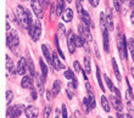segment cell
Returning <instances> with one entry per match:
<instances>
[{
    "label": "cell",
    "mask_w": 134,
    "mask_h": 118,
    "mask_svg": "<svg viewBox=\"0 0 134 118\" xmlns=\"http://www.w3.org/2000/svg\"><path fill=\"white\" fill-rule=\"evenodd\" d=\"M78 31H79V34H81L82 38H84L87 42L92 43L93 42V37H92V33L89 31V27H87L84 23H81L78 24Z\"/></svg>",
    "instance_id": "52a82bcc"
},
{
    "label": "cell",
    "mask_w": 134,
    "mask_h": 118,
    "mask_svg": "<svg viewBox=\"0 0 134 118\" xmlns=\"http://www.w3.org/2000/svg\"><path fill=\"white\" fill-rule=\"evenodd\" d=\"M104 79H105V82H106V84H107V87L111 89V91H113V89H115V87H113V84H112V82H111V79H110L109 77L106 76H104Z\"/></svg>",
    "instance_id": "d6a6232c"
},
{
    "label": "cell",
    "mask_w": 134,
    "mask_h": 118,
    "mask_svg": "<svg viewBox=\"0 0 134 118\" xmlns=\"http://www.w3.org/2000/svg\"><path fill=\"white\" fill-rule=\"evenodd\" d=\"M73 67H74V71H76V72H81L82 71V67H81V65H79L78 61H74L73 62Z\"/></svg>",
    "instance_id": "8d00e7d4"
},
{
    "label": "cell",
    "mask_w": 134,
    "mask_h": 118,
    "mask_svg": "<svg viewBox=\"0 0 134 118\" xmlns=\"http://www.w3.org/2000/svg\"><path fill=\"white\" fill-rule=\"evenodd\" d=\"M109 118H112V117H111V116H110V117H109Z\"/></svg>",
    "instance_id": "681fc988"
},
{
    "label": "cell",
    "mask_w": 134,
    "mask_h": 118,
    "mask_svg": "<svg viewBox=\"0 0 134 118\" xmlns=\"http://www.w3.org/2000/svg\"><path fill=\"white\" fill-rule=\"evenodd\" d=\"M74 44H76V46H84L85 45V39L82 38L81 35H76L74 34Z\"/></svg>",
    "instance_id": "603a6c76"
},
{
    "label": "cell",
    "mask_w": 134,
    "mask_h": 118,
    "mask_svg": "<svg viewBox=\"0 0 134 118\" xmlns=\"http://www.w3.org/2000/svg\"><path fill=\"white\" fill-rule=\"evenodd\" d=\"M112 67H113V72H115V74H116V78L118 82H121V73H120V70H118V66H117V62H116V60L112 59Z\"/></svg>",
    "instance_id": "d4e9b609"
},
{
    "label": "cell",
    "mask_w": 134,
    "mask_h": 118,
    "mask_svg": "<svg viewBox=\"0 0 134 118\" xmlns=\"http://www.w3.org/2000/svg\"><path fill=\"white\" fill-rule=\"evenodd\" d=\"M59 29H60V32H62V33H65V27H64V24H59Z\"/></svg>",
    "instance_id": "7bdbcfd3"
},
{
    "label": "cell",
    "mask_w": 134,
    "mask_h": 118,
    "mask_svg": "<svg viewBox=\"0 0 134 118\" xmlns=\"http://www.w3.org/2000/svg\"><path fill=\"white\" fill-rule=\"evenodd\" d=\"M111 102H112V106L116 108L117 112H122V104H121L120 97H117L116 95H111Z\"/></svg>",
    "instance_id": "9a60e30c"
},
{
    "label": "cell",
    "mask_w": 134,
    "mask_h": 118,
    "mask_svg": "<svg viewBox=\"0 0 134 118\" xmlns=\"http://www.w3.org/2000/svg\"><path fill=\"white\" fill-rule=\"evenodd\" d=\"M39 65H40V70H42V77H43V80L45 82L46 79V76H48V67H46L45 62H44V60L43 57L39 60Z\"/></svg>",
    "instance_id": "ffe728a7"
},
{
    "label": "cell",
    "mask_w": 134,
    "mask_h": 118,
    "mask_svg": "<svg viewBox=\"0 0 134 118\" xmlns=\"http://www.w3.org/2000/svg\"><path fill=\"white\" fill-rule=\"evenodd\" d=\"M27 71H28V62L26 61V59L21 57L20 61H18V63H17V74L23 77Z\"/></svg>",
    "instance_id": "9c48e42d"
},
{
    "label": "cell",
    "mask_w": 134,
    "mask_h": 118,
    "mask_svg": "<svg viewBox=\"0 0 134 118\" xmlns=\"http://www.w3.org/2000/svg\"><path fill=\"white\" fill-rule=\"evenodd\" d=\"M72 18H73V11H72V9H66L65 12L62 14V20L65 22H71Z\"/></svg>",
    "instance_id": "d6986e66"
},
{
    "label": "cell",
    "mask_w": 134,
    "mask_h": 118,
    "mask_svg": "<svg viewBox=\"0 0 134 118\" xmlns=\"http://www.w3.org/2000/svg\"><path fill=\"white\" fill-rule=\"evenodd\" d=\"M74 34L72 33V32H70L68 33V37H67V45H68V50H70L71 54H73L74 51H76V44H74Z\"/></svg>",
    "instance_id": "8fae6325"
},
{
    "label": "cell",
    "mask_w": 134,
    "mask_h": 118,
    "mask_svg": "<svg viewBox=\"0 0 134 118\" xmlns=\"http://www.w3.org/2000/svg\"><path fill=\"white\" fill-rule=\"evenodd\" d=\"M78 1H83V0H78Z\"/></svg>",
    "instance_id": "c3c4849f"
},
{
    "label": "cell",
    "mask_w": 134,
    "mask_h": 118,
    "mask_svg": "<svg viewBox=\"0 0 134 118\" xmlns=\"http://www.w3.org/2000/svg\"><path fill=\"white\" fill-rule=\"evenodd\" d=\"M31 37H32L33 42H38L40 35H42V23L40 21H35L34 22V27H33V32L31 33Z\"/></svg>",
    "instance_id": "ba28073f"
},
{
    "label": "cell",
    "mask_w": 134,
    "mask_h": 118,
    "mask_svg": "<svg viewBox=\"0 0 134 118\" xmlns=\"http://www.w3.org/2000/svg\"><path fill=\"white\" fill-rule=\"evenodd\" d=\"M61 88H62V83H61L60 79H56L55 82H54L53 84V94L54 95H57L59 93H60Z\"/></svg>",
    "instance_id": "44dd1931"
},
{
    "label": "cell",
    "mask_w": 134,
    "mask_h": 118,
    "mask_svg": "<svg viewBox=\"0 0 134 118\" xmlns=\"http://www.w3.org/2000/svg\"><path fill=\"white\" fill-rule=\"evenodd\" d=\"M18 43H20V38H18V34L17 32L14 31V29H11L9 33H7V37H6V44L7 46L14 51L15 48L18 45Z\"/></svg>",
    "instance_id": "3957f363"
},
{
    "label": "cell",
    "mask_w": 134,
    "mask_h": 118,
    "mask_svg": "<svg viewBox=\"0 0 134 118\" xmlns=\"http://www.w3.org/2000/svg\"><path fill=\"white\" fill-rule=\"evenodd\" d=\"M106 26H107V29H109V31H112L113 29V17H112V15H107V17H106Z\"/></svg>",
    "instance_id": "4316f807"
},
{
    "label": "cell",
    "mask_w": 134,
    "mask_h": 118,
    "mask_svg": "<svg viewBox=\"0 0 134 118\" xmlns=\"http://www.w3.org/2000/svg\"><path fill=\"white\" fill-rule=\"evenodd\" d=\"M28 71H29V73H31V78H33V77L35 76V70H34V65H33L31 61L28 62Z\"/></svg>",
    "instance_id": "4dcf8cb0"
},
{
    "label": "cell",
    "mask_w": 134,
    "mask_h": 118,
    "mask_svg": "<svg viewBox=\"0 0 134 118\" xmlns=\"http://www.w3.org/2000/svg\"><path fill=\"white\" fill-rule=\"evenodd\" d=\"M109 29L107 27L102 28V39H104V49H105L106 52L110 51V46H109Z\"/></svg>",
    "instance_id": "2e32d148"
},
{
    "label": "cell",
    "mask_w": 134,
    "mask_h": 118,
    "mask_svg": "<svg viewBox=\"0 0 134 118\" xmlns=\"http://www.w3.org/2000/svg\"><path fill=\"white\" fill-rule=\"evenodd\" d=\"M88 1L90 3V5H92L93 7H96L99 5V0H88Z\"/></svg>",
    "instance_id": "ab89813d"
},
{
    "label": "cell",
    "mask_w": 134,
    "mask_h": 118,
    "mask_svg": "<svg viewBox=\"0 0 134 118\" xmlns=\"http://www.w3.org/2000/svg\"><path fill=\"white\" fill-rule=\"evenodd\" d=\"M25 113L27 118H37L39 115V110L35 106H28L25 108Z\"/></svg>",
    "instance_id": "30bf717a"
},
{
    "label": "cell",
    "mask_w": 134,
    "mask_h": 118,
    "mask_svg": "<svg viewBox=\"0 0 134 118\" xmlns=\"http://www.w3.org/2000/svg\"><path fill=\"white\" fill-rule=\"evenodd\" d=\"M121 1L120 0H113V6L116 9V11H121Z\"/></svg>",
    "instance_id": "d590c367"
},
{
    "label": "cell",
    "mask_w": 134,
    "mask_h": 118,
    "mask_svg": "<svg viewBox=\"0 0 134 118\" xmlns=\"http://www.w3.org/2000/svg\"><path fill=\"white\" fill-rule=\"evenodd\" d=\"M16 20L18 21L20 26L25 29H28L29 28V18H28V14H27V10L22 5H18L17 9H16Z\"/></svg>",
    "instance_id": "6da1fadb"
},
{
    "label": "cell",
    "mask_w": 134,
    "mask_h": 118,
    "mask_svg": "<svg viewBox=\"0 0 134 118\" xmlns=\"http://www.w3.org/2000/svg\"><path fill=\"white\" fill-rule=\"evenodd\" d=\"M56 118H59V117H56Z\"/></svg>",
    "instance_id": "f907efd6"
},
{
    "label": "cell",
    "mask_w": 134,
    "mask_h": 118,
    "mask_svg": "<svg viewBox=\"0 0 134 118\" xmlns=\"http://www.w3.org/2000/svg\"><path fill=\"white\" fill-rule=\"evenodd\" d=\"M120 1H121V3H124V1H126V0H120Z\"/></svg>",
    "instance_id": "7dc6e473"
},
{
    "label": "cell",
    "mask_w": 134,
    "mask_h": 118,
    "mask_svg": "<svg viewBox=\"0 0 134 118\" xmlns=\"http://www.w3.org/2000/svg\"><path fill=\"white\" fill-rule=\"evenodd\" d=\"M21 85L23 89H33V79L31 77H27V76H23L22 77V80H21Z\"/></svg>",
    "instance_id": "7c38bea8"
},
{
    "label": "cell",
    "mask_w": 134,
    "mask_h": 118,
    "mask_svg": "<svg viewBox=\"0 0 134 118\" xmlns=\"http://www.w3.org/2000/svg\"><path fill=\"white\" fill-rule=\"evenodd\" d=\"M127 45H128V50H129V52H131V55H132V59H133V62H134V40L133 39L128 40Z\"/></svg>",
    "instance_id": "83f0119b"
},
{
    "label": "cell",
    "mask_w": 134,
    "mask_h": 118,
    "mask_svg": "<svg viewBox=\"0 0 134 118\" xmlns=\"http://www.w3.org/2000/svg\"><path fill=\"white\" fill-rule=\"evenodd\" d=\"M65 6H66V0H57L56 4V15L57 16H62V14L65 12Z\"/></svg>",
    "instance_id": "e0dca14e"
},
{
    "label": "cell",
    "mask_w": 134,
    "mask_h": 118,
    "mask_svg": "<svg viewBox=\"0 0 134 118\" xmlns=\"http://www.w3.org/2000/svg\"><path fill=\"white\" fill-rule=\"evenodd\" d=\"M131 6L134 7V0H131Z\"/></svg>",
    "instance_id": "f6af8a7d"
},
{
    "label": "cell",
    "mask_w": 134,
    "mask_h": 118,
    "mask_svg": "<svg viewBox=\"0 0 134 118\" xmlns=\"http://www.w3.org/2000/svg\"><path fill=\"white\" fill-rule=\"evenodd\" d=\"M62 118H67V108H66V105H62Z\"/></svg>",
    "instance_id": "f35d334b"
},
{
    "label": "cell",
    "mask_w": 134,
    "mask_h": 118,
    "mask_svg": "<svg viewBox=\"0 0 134 118\" xmlns=\"http://www.w3.org/2000/svg\"><path fill=\"white\" fill-rule=\"evenodd\" d=\"M31 96H32V100H37L38 94H37V91H35L34 88H33V89H31Z\"/></svg>",
    "instance_id": "74e56055"
},
{
    "label": "cell",
    "mask_w": 134,
    "mask_h": 118,
    "mask_svg": "<svg viewBox=\"0 0 134 118\" xmlns=\"http://www.w3.org/2000/svg\"><path fill=\"white\" fill-rule=\"evenodd\" d=\"M66 3H72V0H66Z\"/></svg>",
    "instance_id": "bcb514c9"
},
{
    "label": "cell",
    "mask_w": 134,
    "mask_h": 118,
    "mask_svg": "<svg viewBox=\"0 0 134 118\" xmlns=\"http://www.w3.org/2000/svg\"><path fill=\"white\" fill-rule=\"evenodd\" d=\"M53 63H54V67H55L57 71H60L64 68V65H62V62L60 61V59H59V56H57L56 52H53Z\"/></svg>",
    "instance_id": "ac0fdd59"
},
{
    "label": "cell",
    "mask_w": 134,
    "mask_h": 118,
    "mask_svg": "<svg viewBox=\"0 0 134 118\" xmlns=\"http://www.w3.org/2000/svg\"><path fill=\"white\" fill-rule=\"evenodd\" d=\"M117 118H132V117H131V116L122 115V112H117Z\"/></svg>",
    "instance_id": "b9f144b4"
},
{
    "label": "cell",
    "mask_w": 134,
    "mask_h": 118,
    "mask_svg": "<svg viewBox=\"0 0 134 118\" xmlns=\"http://www.w3.org/2000/svg\"><path fill=\"white\" fill-rule=\"evenodd\" d=\"M51 111H53L51 106H46L45 110H44V118H49V116H50V113H51Z\"/></svg>",
    "instance_id": "836d02e7"
},
{
    "label": "cell",
    "mask_w": 134,
    "mask_h": 118,
    "mask_svg": "<svg viewBox=\"0 0 134 118\" xmlns=\"http://www.w3.org/2000/svg\"><path fill=\"white\" fill-rule=\"evenodd\" d=\"M23 106L21 105H15V106H9L6 110V118H18L23 111Z\"/></svg>",
    "instance_id": "277c9868"
},
{
    "label": "cell",
    "mask_w": 134,
    "mask_h": 118,
    "mask_svg": "<svg viewBox=\"0 0 134 118\" xmlns=\"http://www.w3.org/2000/svg\"><path fill=\"white\" fill-rule=\"evenodd\" d=\"M76 7H77V10H78V15H79V17H81L82 22L87 26V27H92L94 28V23H93V21L90 20V17H89V15L88 12L83 9V6L81 5V1H77L76 3Z\"/></svg>",
    "instance_id": "7a4b0ae2"
},
{
    "label": "cell",
    "mask_w": 134,
    "mask_h": 118,
    "mask_svg": "<svg viewBox=\"0 0 134 118\" xmlns=\"http://www.w3.org/2000/svg\"><path fill=\"white\" fill-rule=\"evenodd\" d=\"M51 94H53V90H46V99L48 100H53V97H51Z\"/></svg>",
    "instance_id": "60d3db41"
},
{
    "label": "cell",
    "mask_w": 134,
    "mask_h": 118,
    "mask_svg": "<svg viewBox=\"0 0 134 118\" xmlns=\"http://www.w3.org/2000/svg\"><path fill=\"white\" fill-rule=\"evenodd\" d=\"M6 70H7V72L10 73V74H15V73H17V67H15L14 61L11 60L10 56H7V55H6Z\"/></svg>",
    "instance_id": "4fadbf2b"
},
{
    "label": "cell",
    "mask_w": 134,
    "mask_h": 118,
    "mask_svg": "<svg viewBox=\"0 0 134 118\" xmlns=\"http://www.w3.org/2000/svg\"><path fill=\"white\" fill-rule=\"evenodd\" d=\"M42 50H43V55H44V59L49 62V65L51 67H54V63H53V57H51V55H50V50L49 48L46 45H42Z\"/></svg>",
    "instance_id": "5bb4252c"
},
{
    "label": "cell",
    "mask_w": 134,
    "mask_h": 118,
    "mask_svg": "<svg viewBox=\"0 0 134 118\" xmlns=\"http://www.w3.org/2000/svg\"><path fill=\"white\" fill-rule=\"evenodd\" d=\"M100 102H101V106L102 108H104V111L105 112H110V104H109V100H107V97L106 96H101V99H100Z\"/></svg>",
    "instance_id": "7402d4cb"
},
{
    "label": "cell",
    "mask_w": 134,
    "mask_h": 118,
    "mask_svg": "<svg viewBox=\"0 0 134 118\" xmlns=\"http://www.w3.org/2000/svg\"><path fill=\"white\" fill-rule=\"evenodd\" d=\"M12 99H14V93L11 90H7L6 91V104H11V101H12Z\"/></svg>",
    "instance_id": "1f68e13d"
},
{
    "label": "cell",
    "mask_w": 134,
    "mask_h": 118,
    "mask_svg": "<svg viewBox=\"0 0 134 118\" xmlns=\"http://www.w3.org/2000/svg\"><path fill=\"white\" fill-rule=\"evenodd\" d=\"M82 108H83V112H84V113H89V111H90V105H89L88 97H84V99L82 100Z\"/></svg>",
    "instance_id": "cb8c5ba5"
},
{
    "label": "cell",
    "mask_w": 134,
    "mask_h": 118,
    "mask_svg": "<svg viewBox=\"0 0 134 118\" xmlns=\"http://www.w3.org/2000/svg\"><path fill=\"white\" fill-rule=\"evenodd\" d=\"M55 43H56V48H57V51H59V54L61 55V57L64 59L65 56H64V52H62V50L60 49V44H59V38H57V35L55 37Z\"/></svg>",
    "instance_id": "e575fe53"
},
{
    "label": "cell",
    "mask_w": 134,
    "mask_h": 118,
    "mask_svg": "<svg viewBox=\"0 0 134 118\" xmlns=\"http://www.w3.org/2000/svg\"><path fill=\"white\" fill-rule=\"evenodd\" d=\"M118 52H120V56L122 60H127L128 57V50L127 46H126V38L124 35H122L121 38H118Z\"/></svg>",
    "instance_id": "5b68a950"
},
{
    "label": "cell",
    "mask_w": 134,
    "mask_h": 118,
    "mask_svg": "<svg viewBox=\"0 0 134 118\" xmlns=\"http://www.w3.org/2000/svg\"><path fill=\"white\" fill-rule=\"evenodd\" d=\"M65 77H66L67 79H70V80H72V82H74V83H77V79H76V77H74L73 72H72L71 70L65 71Z\"/></svg>",
    "instance_id": "f1b7e54d"
},
{
    "label": "cell",
    "mask_w": 134,
    "mask_h": 118,
    "mask_svg": "<svg viewBox=\"0 0 134 118\" xmlns=\"http://www.w3.org/2000/svg\"><path fill=\"white\" fill-rule=\"evenodd\" d=\"M131 21H132V24L134 26V10L132 11V14H131Z\"/></svg>",
    "instance_id": "ee69618b"
},
{
    "label": "cell",
    "mask_w": 134,
    "mask_h": 118,
    "mask_svg": "<svg viewBox=\"0 0 134 118\" xmlns=\"http://www.w3.org/2000/svg\"><path fill=\"white\" fill-rule=\"evenodd\" d=\"M31 7H32V10H33V14H34L39 20L44 17L43 9H42V1H40V0H31Z\"/></svg>",
    "instance_id": "8992f818"
},
{
    "label": "cell",
    "mask_w": 134,
    "mask_h": 118,
    "mask_svg": "<svg viewBox=\"0 0 134 118\" xmlns=\"http://www.w3.org/2000/svg\"><path fill=\"white\" fill-rule=\"evenodd\" d=\"M96 78H98V83H99V87L101 88L102 91H105V87H104V83H102V79H101V74H100V68L96 67Z\"/></svg>",
    "instance_id": "484cf974"
},
{
    "label": "cell",
    "mask_w": 134,
    "mask_h": 118,
    "mask_svg": "<svg viewBox=\"0 0 134 118\" xmlns=\"http://www.w3.org/2000/svg\"><path fill=\"white\" fill-rule=\"evenodd\" d=\"M84 67H85V73L89 74L92 72V66H90V60L88 57H84Z\"/></svg>",
    "instance_id": "f546056e"
}]
</instances>
